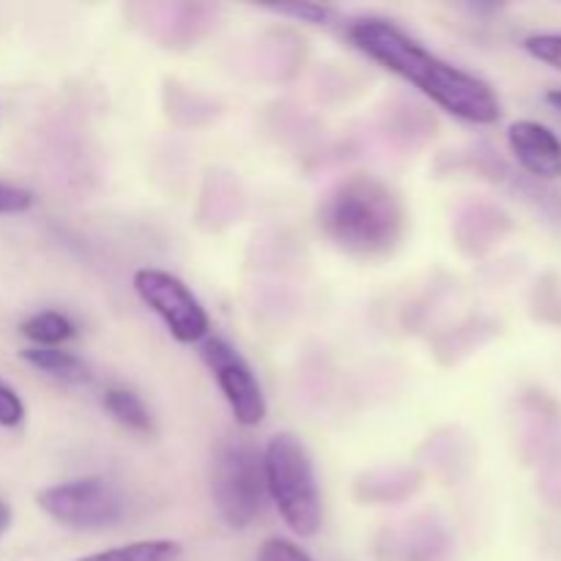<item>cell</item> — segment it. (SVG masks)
<instances>
[{"instance_id":"11","label":"cell","mask_w":561,"mask_h":561,"mask_svg":"<svg viewBox=\"0 0 561 561\" xmlns=\"http://www.w3.org/2000/svg\"><path fill=\"white\" fill-rule=\"evenodd\" d=\"M104 411L113 416L118 425H124L126 431L135 433H151V411L146 409V403L140 400V394L131 392L126 387H110L102 398Z\"/></svg>"},{"instance_id":"1","label":"cell","mask_w":561,"mask_h":561,"mask_svg":"<svg viewBox=\"0 0 561 561\" xmlns=\"http://www.w3.org/2000/svg\"><path fill=\"white\" fill-rule=\"evenodd\" d=\"M348 42L367 58L425 93L444 113L480 126L496 124L502 118V102L491 82L438 58L394 22L378 16L351 22Z\"/></svg>"},{"instance_id":"5","label":"cell","mask_w":561,"mask_h":561,"mask_svg":"<svg viewBox=\"0 0 561 561\" xmlns=\"http://www.w3.org/2000/svg\"><path fill=\"white\" fill-rule=\"evenodd\" d=\"M38 510L69 529H110L124 518V502L118 491L102 477L60 482L38 491Z\"/></svg>"},{"instance_id":"16","label":"cell","mask_w":561,"mask_h":561,"mask_svg":"<svg viewBox=\"0 0 561 561\" xmlns=\"http://www.w3.org/2000/svg\"><path fill=\"white\" fill-rule=\"evenodd\" d=\"M25 420V403L20 394L0 381V427H20Z\"/></svg>"},{"instance_id":"7","label":"cell","mask_w":561,"mask_h":561,"mask_svg":"<svg viewBox=\"0 0 561 561\" xmlns=\"http://www.w3.org/2000/svg\"><path fill=\"white\" fill-rule=\"evenodd\" d=\"M201 356L208 370L217 378L230 411L241 427H257L266 420V398L261 381L250 362L222 337H206L201 345Z\"/></svg>"},{"instance_id":"14","label":"cell","mask_w":561,"mask_h":561,"mask_svg":"<svg viewBox=\"0 0 561 561\" xmlns=\"http://www.w3.org/2000/svg\"><path fill=\"white\" fill-rule=\"evenodd\" d=\"M277 14L285 16H296L301 22H310V25H329L334 16V11L329 5L321 3H290V5H274Z\"/></svg>"},{"instance_id":"15","label":"cell","mask_w":561,"mask_h":561,"mask_svg":"<svg viewBox=\"0 0 561 561\" xmlns=\"http://www.w3.org/2000/svg\"><path fill=\"white\" fill-rule=\"evenodd\" d=\"M261 561H312L307 551H301L296 542L285 540V537H268L261 546Z\"/></svg>"},{"instance_id":"8","label":"cell","mask_w":561,"mask_h":561,"mask_svg":"<svg viewBox=\"0 0 561 561\" xmlns=\"http://www.w3.org/2000/svg\"><path fill=\"white\" fill-rule=\"evenodd\" d=\"M510 151L537 179H561V140L540 121H515L507 131Z\"/></svg>"},{"instance_id":"17","label":"cell","mask_w":561,"mask_h":561,"mask_svg":"<svg viewBox=\"0 0 561 561\" xmlns=\"http://www.w3.org/2000/svg\"><path fill=\"white\" fill-rule=\"evenodd\" d=\"M31 206H33L31 190L0 181V217H5V214H22V211H27Z\"/></svg>"},{"instance_id":"13","label":"cell","mask_w":561,"mask_h":561,"mask_svg":"<svg viewBox=\"0 0 561 561\" xmlns=\"http://www.w3.org/2000/svg\"><path fill=\"white\" fill-rule=\"evenodd\" d=\"M524 49L540 64L561 71V33H537V36L524 38Z\"/></svg>"},{"instance_id":"6","label":"cell","mask_w":561,"mask_h":561,"mask_svg":"<svg viewBox=\"0 0 561 561\" xmlns=\"http://www.w3.org/2000/svg\"><path fill=\"white\" fill-rule=\"evenodd\" d=\"M131 285H135V294L140 296L142 305L151 307L162 318L173 340L192 345L208 337L211 318L184 279L162 272V268H137Z\"/></svg>"},{"instance_id":"4","label":"cell","mask_w":561,"mask_h":561,"mask_svg":"<svg viewBox=\"0 0 561 561\" xmlns=\"http://www.w3.org/2000/svg\"><path fill=\"white\" fill-rule=\"evenodd\" d=\"M263 453L247 438L222 442L211 463V499L233 529H247L261 515L266 499Z\"/></svg>"},{"instance_id":"2","label":"cell","mask_w":561,"mask_h":561,"mask_svg":"<svg viewBox=\"0 0 561 561\" xmlns=\"http://www.w3.org/2000/svg\"><path fill=\"white\" fill-rule=\"evenodd\" d=\"M318 219L323 236L345 255L378 261L403 241L409 217L400 195L387 181L356 173L327 192Z\"/></svg>"},{"instance_id":"19","label":"cell","mask_w":561,"mask_h":561,"mask_svg":"<svg viewBox=\"0 0 561 561\" xmlns=\"http://www.w3.org/2000/svg\"><path fill=\"white\" fill-rule=\"evenodd\" d=\"M546 102L551 104L553 110H559V113H561V88H553V91H548Z\"/></svg>"},{"instance_id":"3","label":"cell","mask_w":561,"mask_h":561,"mask_svg":"<svg viewBox=\"0 0 561 561\" xmlns=\"http://www.w3.org/2000/svg\"><path fill=\"white\" fill-rule=\"evenodd\" d=\"M266 493L279 518L299 537H316L323 524L321 491L305 442L294 433H279L263 449Z\"/></svg>"},{"instance_id":"9","label":"cell","mask_w":561,"mask_h":561,"mask_svg":"<svg viewBox=\"0 0 561 561\" xmlns=\"http://www.w3.org/2000/svg\"><path fill=\"white\" fill-rule=\"evenodd\" d=\"M22 362L33 367V370L44 373V376L55 378L60 383H71V387H80V383L91 381V367L80 359V356L69 354L64 348H25L22 351Z\"/></svg>"},{"instance_id":"12","label":"cell","mask_w":561,"mask_h":561,"mask_svg":"<svg viewBox=\"0 0 561 561\" xmlns=\"http://www.w3.org/2000/svg\"><path fill=\"white\" fill-rule=\"evenodd\" d=\"M181 557V546L175 540H140L129 546L110 548V551L91 553L75 561H175Z\"/></svg>"},{"instance_id":"18","label":"cell","mask_w":561,"mask_h":561,"mask_svg":"<svg viewBox=\"0 0 561 561\" xmlns=\"http://www.w3.org/2000/svg\"><path fill=\"white\" fill-rule=\"evenodd\" d=\"M9 526H11V507L3 502V499H0V537L9 531Z\"/></svg>"},{"instance_id":"10","label":"cell","mask_w":561,"mask_h":561,"mask_svg":"<svg viewBox=\"0 0 561 561\" xmlns=\"http://www.w3.org/2000/svg\"><path fill=\"white\" fill-rule=\"evenodd\" d=\"M20 332L27 343H33V348H60V345L75 337L77 327L66 312L44 310L22 321Z\"/></svg>"}]
</instances>
